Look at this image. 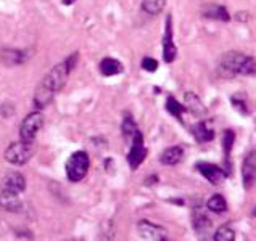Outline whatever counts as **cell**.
I'll list each match as a JSON object with an SVG mask.
<instances>
[{
	"mask_svg": "<svg viewBox=\"0 0 256 241\" xmlns=\"http://www.w3.org/2000/svg\"><path fill=\"white\" fill-rule=\"evenodd\" d=\"M218 74L224 79H232L238 76L254 77L256 76V58L242 52H226L218 60Z\"/></svg>",
	"mask_w": 256,
	"mask_h": 241,
	"instance_id": "obj_1",
	"label": "cell"
},
{
	"mask_svg": "<svg viewBox=\"0 0 256 241\" xmlns=\"http://www.w3.org/2000/svg\"><path fill=\"white\" fill-rule=\"evenodd\" d=\"M34 151H36L34 142L20 140V142L12 143L10 147L5 150V159L8 161L10 164L23 166V164H26L28 161L32 158Z\"/></svg>",
	"mask_w": 256,
	"mask_h": 241,
	"instance_id": "obj_2",
	"label": "cell"
},
{
	"mask_svg": "<svg viewBox=\"0 0 256 241\" xmlns=\"http://www.w3.org/2000/svg\"><path fill=\"white\" fill-rule=\"evenodd\" d=\"M90 167V158L86 151L72 153L66 163V175L71 182H81Z\"/></svg>",
	"mask_w": 256,
	"mask_h": 241,
	"instance_id": "obj_3",
	"label": "cell"
},
{
	"mask_svg": "<svg viewBox=\"0 0 256 241\" xmlns=\"http://www.w3.org/2000/svg\"><path fill=\"white\" fill-rule=\"evenodd\" d=\"M70 72H71V69H70V66L66 64V61L56 64V66L52 68V71H50L48 74L44 77L40 85L46 87V89L50 90L52 93H58L64 87V84H66Z\"/></svg>",
	"mask_w": 256,
	"mask_h": 241,
	"instance_id": "obj_4",
	"label": "cell"
},
{
	"mask_svg": "<svg viewBox=\"0 0 256 241\" xmlns=\"http://www.w3.org/2000/svg\"><path fill=\"white\" fill-rule=\"evenodd\" d=\"M148 155V150L145 147V142H144V135L140 130H137V134L134 135L132 142H130V150L128 153V163L129 167L132 171H136L138 166H140L145 158Z\"/></svg>",
	"mask_w": 256,
	"mask_h": 241,
	"instance_id": "obj_5",
	"label": "cell"
},
{
	"mask_svg": "<svg viewBox=\"0 0 256 241\" xmlns=\"http://www.w3.org/2000/svg\"><path fill=\"white\" fill-rule=\"evenodd\" d=\"M195 169L202 177H204L211 185H219L222 180L229 177V172L224 169V167L213 164V163H206V161H200V163L195 164Z\"/></svg>",
	"mask_w": 256,
	"mask_h": 241,
	"instance_id": "obj_6",
	"label": "cell"
},
{
	"mask_svg": "<svg viewBox=\"0 0 256 241\" xmlns=\"http://www.w3.org/2000/svg\"><path fill=\"white\" fill-rule=\"evenodd\" d=\"M44 126V118L40 113H31L28 114L26 118L21 122V127H20V137L21 140H28V142H34L36 135L42 129Z\"/></svg>",
	"mask_w": 256,
	"mask_h": 241,
	"instance_id": "obj_7",
	"label": "cell"
},
{
	"mask_svg": "<svg viewBox=\"0 0 256 241\" xmlns=\"http://www.w3.org/2000/svg\"><path fill=\"white\" fill-rule=\"evenodd\" d=\"M163 60L164 63H172L178 58V47L174 43V31H172V14L166 16V27L163 34Z\"/></svg>",
	"mask_w": 256,
	"mask_h": 241,
	"instance_id": "obj_8",
	"label": "cell"
},
{
	"mask_svg": "<svg viewBox=\"0 0 256 241\" xmlns=\"http://www.w3.org/2000/svg\"><path fill=\"white\" fill-rule=\"evenodd\" d=\"M200 14L204 19H211V21H221V23H229L232 19L230 13L228 10V6L222 3H203L200 8Z\"/></svg>",
	"mask_w": 256,
	"mask_h": 241,
	"instance_id": "obj_9",
	"label": "cell"
},
{
	"mask_svg": "<svg viewBox=\"0 0 256 241\" xmlns=\"http://www.w3.org/2000/svg\"><path fill=\"white\" fill-rule=\"evenodd\" d=\"M137 232L144 240H152V241H163L168 240V230L162 225L150 221H140L137 224Z\"/></svg>",
	"mask_w": 256,
	"mask_h": 241,
	"instance_id": "obj_10",
	"label": "cell"
},
{
	"mask_svg": "<svg viewBox=\"0 0 256 241\" xmlns=\"http://www.w3.org/2000/svg\"><path fill=\"white\" fill-rule=\"evenodd\" d=\"M242 184L244 188L252 190L256 185V150L250 151L242 163Z\"/></svg>",
	"mask_w": 256,
	"mask_h": 241,
	"instance_id": "obj_11",
	"label": "cell"
},
{
	"mask_svg": "<svg viewBox=\"0 0 256 241\" xmlns=\"http://www.w3.org/2000/svg\"><path fill=\"white\" fill-rule=\"evenodd\" d=\"M190 132H192L194 138L196 143H210L214 140V129L211 127V122L210 121H198L196 124H194L192 127H190Z\"/></svg>",
	"mask_w": 256,
	"mask_h": 241,
	"instance_id": "obj_12",
	"label": "cell"
},
{
	"mask_svg": "<svg viewBox=\"0 0 256 241\" xmlns=\"http://www.w3.org/2000/svg\"><path fill=\"white\" fill-rule=\"evenodd\" d=\"M23 206L20 198V193L12 192V190H4L0 193V209L6 211V213H18Z\"/></svg>",
	"mask_w": 256,
	"mask_h": 241,
	"instance_id": "obj_13",
	"label": "cell"
},
{
	"mask_svg": "<svg viewBox=\"0 0 256 241\" xmlns=\"http://www.w3.org/2000/svg\"><path fill=\"white\" fill-rule=\"evenodd\" d=\"M184 105L187 108V113H192L194 116H198V118H202V116H204L208 113V109H206V106L203 105L202 98L194 92H186Z\"/></svg>",
	"mask_w": 256,
	"mask_h": 241,
	"instance_id": "obj_14",
	"label": "cell"
},
{
	"mask_svg": "<svg viewBox=\"0 0 256 241\" xmlns=\"http://www.w3.org/2000/svg\"><path fill=\"white\" fill-rule=\"evenodd\" d=\"M184 156H186L184 147H180V145H174V147L166 148L162 153V156H160V163H162L163 166H176L184 159Z\"/></svg>",
	"mask_w": 256,
	"mask_h": 241,
	"instance_id": "obj_15",
	"label": "cell"
},
{
	"mask_svg": "<svg viewBox=\"0 0 256 241\" xmlns=\"http://www.w3.org/2000/svg\"><path fill=\"white\" fill-rule=\"evenodd\" d=\"M192 225L196 233H200V235H203V233H206L208 229H211V219L208 217V214L204 213L203 208L200 206H195L192 209Z\"/></svg>",
	"mask_w": 256,
	"mask_h": 241,
	"instance_id": "obj_16",
	"label": "cell"
},
{
	"mask_svg": "<svg viewBox=\"0 0 256 241\" xmlns=\"http://www.w3.org/2000/svg\"><path fill=\"white\" fill-rule=\"evenodd\" d=\"M234 143H236V132L232 129H226L222 132V151H224V169L228 172L230 171V155H232Z\"/></svg>",
	"mask_w": 256,
	"mask_h": 241,
	"instance_id": "obj_17",
	"label": "cell"
},
{
	"mask_svg": "<svg viewBox=\"0 0 256 241\" xmlns=\"http://www.w3.org/2000/svg\"><path fill=\"white\" fill-rule=\"evenodd\" d=\"M5 190H12V192L21 193L26 188V180L20 172H8L4 177Z\"/></svg>",
	"mask_w": 256,
	"mask_h": 241,
	"instance_id": "obj_18",
	"label": "cell"
},
{
	"mask_svg": "<svg viewBox=\"0 0 256 241\" xmlns=\"http://www.w3.org/2000/svg\"><path fill=\"white\" fill-rule=\"evenodd\" d=\"M100 72L104 76H116V74H121L124 71V66L120 60H116V58H104V60L100 61Z\"/></svg>",
	"mask_w": 256,
	"mask_h": 241,
	"instance_id": "obj_19",
	"label": "cell"
},
{
	"mask_svg": "<svg viewBox=\"0 0 256 241\" xmlns=\"http://www.w3.org/2000/svg\"><path fill=\"white\" fill-rule=\"evenodd\" d=\"M166 111L170 113L172 118L178 119L180 124H184L182 116H184V113H187V108H186V105L179 103V101L176 100V97H172V95H170V97L166 98Z\"/></svg>",
	"mask_w": 256,
	"mask_h": 241,
	"instance_id": "obj_20",
	"label": "cell"
},
{
	"mask_svg": "<svg viewBox=\"0 0 256 241\" xmlns=\"http://www.w3.org/2000/svg\"><path fill=\"white\" fill-rule=\"evenodd\" d=\"M206 209L210 213H214V214H224L228 213V201L221 195V193H214L211 195V198L206 201Z\"/></svg>",
	"mask_w": 256,
	"mask_h": 241,
	"instance_id": "obj_21",
	"label": "cell"
},
{
	"mask_svg": "<svg viewBox=\"0 0 256 241\" xmlns=\"http://www.w3.org/2000/svg\"><path fill=\"white\" fill-rule=\"evenodd\" d=\"M230 103H232L234 109H236V111L240 113L242 116H248L252 111L250 103H248V97H246V93H244V92L234 93L230 97Z\"/></svg>",
	"mask_w": 256,
	"mask_h": 241,
	"instance_id": "obj_22",
	"label": "cell"
},
{
	"mask_svg": "<svg viewBox=\"0 0 256 241\" xmlns=\"http://www.w3.org/2000/svg\"><path fill=\"white\" fill-rule=\"evenodd\" d=\"M0 60H2L5 64L8 66H13V64H20L26 60V55L21 52V50H12V48H6L0 53Z\"/></svg>",
	"mask_w": 256,
	"mask_h": 241,
	"instance_id": "obj_23",
	"label": "cell"
},
{
	"mask_svg": "<svg viewBox=\"0 0 256 241\" xmlns=\"http://www.w3.org/2000/svg\"><path fill=\"white\" fill-rule=\"evenodd\" d=\"M121 130H122V137H124V140L129 142V143L132 142L134 135L137 134V130H138V127H137L136 121L132 119V116L126 114V118L122 119V126H121Z\"/></svg>",
	"mask_w": 256,
	"mask_h": 241,
	"instance_id": "obj_24",
	"label": "cell"
},
{
	"mask_svg": "<svg viewBox=\"0 0 256 241\" xmlns=\"http://www.w3.org/2000/svg\"><path fill=\"white\" fill-rule=\"evenodd\" d=\"M166 0H142V10L150 16H158L164 10Z\"/></svg>",
	"mask_w": 256,
	"mask_h": 241,
	"instance_id": "obj_25",
	"label": "cell"
},
{
	"mask_svg": "<svg viewBox=\"0 0 256 241\" xmlns=\"http://www.w3.org/2000/svg\"><path fill=\"white\" fill-rule=\"evenodd\" d=\"M213 240L214 241H234L236 240V230H234L229 224H224L221 227L216 229Z\"/></svg>",
	"mask_w": 256,
	"mask_h": 241,
	"instance_id": "obj_26",
	"label": "cell"
},
{
	"mask_svg": "<svg viewBox=\"0 0 256 241\" xmlns=\"http://www.w3.org/2000/svg\"><path fill=\"white\" fill-rule=\"evenodd\" d=\"M142 69L144 71H147V72H155L156 69H158V61L155 60V58H152V56H145L144 60H142Z\"/></svg>",
	"mask_w": 256,
	"mask_h": 241,
	"instance_id": "obj_27",
	"label": "cell"
},
{
	"mask_svg": "<svg viewBox=\"0 0 256 241\" xmlns=\"http://www.w3.org/2000/svg\"><path fill=\"white\" fill-rule=\"evenodd\" d=\"M234 19L240 21V23H246V21L250 19V18H248V13L246 11H237L236 16H234Z\"/></svg>",
	"mask_w": 256,
	"mask_h": 241,
	"instance_id": "obj_28",
	"label": "cell"
},
{
	"mask_svg": "<svg viewBox=\"0 0 256 241\" xmlns=\"http://www.w3.org/2000/svg\"><path fill=\"white\" fill-rule=\"evenodd\" d=\"M72 2H74V0H64V5H71Z\"/></svg>",
	"mask_w": 256,
	"mask_h": 241,
	"instance_id": "obj_29",
	"label": "cell"
},
{
	"mask_svg": "<svg viewBox=\"0 0 256 241\" xmlns=\"http://www.w3.org/2000/svg\"><path fill=\"white\" fill-rule=\"evenodd\" d=\"M252 217H256V206H254L253 211H252Z\"/></svg>",
	"mask_w": 256,
	"mask_h": 241,
	"instance_id": "obj_30",
	"label": "cell"
}]
</instances>
